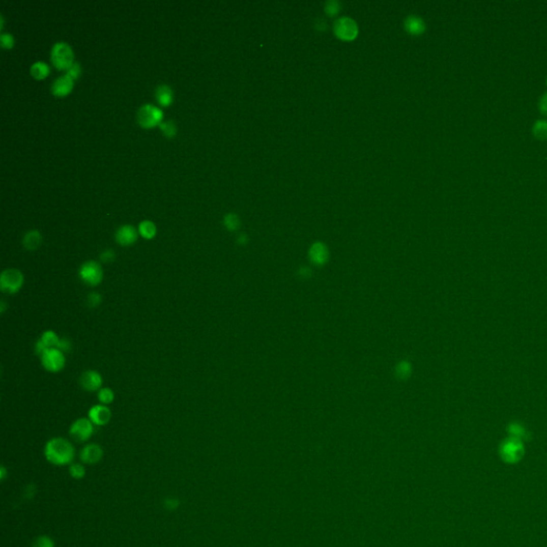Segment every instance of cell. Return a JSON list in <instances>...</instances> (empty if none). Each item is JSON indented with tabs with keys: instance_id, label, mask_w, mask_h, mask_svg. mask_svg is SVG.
<instances>
[{
	"instance_id": "obj_1",
	"label": "cell",
	"mask_w": 547,
	"mask_h": 547,
	"mask_svg": "<svg viewBox=\"0 0 547 547\" xmlns=\"http://www.w3.org/2000/svg\"><path fill=\"white\" fill-rule=\"evenodd\" d=\"M44 454L49 463L57 466H64L73 462L75 449L68 439L55 437L51 438L45 445Z\"/></svg>"
},
{
	"instance_id": "obj_2",
	"label": "cell",
	"mask_w": 547,
	"mask_h": 547,
	"mask_svg": "<svg viewBox=\"0 0 547 547\" xmlns=\"http://www.w3.org/2000/svg\"><path fill=\"white\" fill-rule=\"evenodd\" d=\"M51 61L57 69L68 70L74 62V53L66 42H57L51 48Z\"/></svg>"
},
{
	"instance_id": "obj_3",
	"label": "cell",
	"mask_w": 547,
	"mask_h": 547,
	"mask_svg": "<svg viewBox=\"0 0 547 547\" xmlns=\"http://www.w3.org/2000/svg\"><path fill=\"white\" fill-rule=\"evenodd\" d=\"M24 284V275L19 270L8 269L0 276V290L6 294H15Z\"/></svg>"
},
{
	"instance_id": "obj_4",
	"label": "cell",
	"mask_w": 547,
	"mask_h": 547,
	"mask_svg": "<svg viewBox=\"0 0 547 547\" xmlns=\"http://www.w3.org/2000/svg\"><path fill=\"white\" fill-rule=\"evenodd\" d=\"M79 277L82 282L89 286L99 285L104 277L101 264L92 260L84 262L79 269Z\"/></svg>"
},
{
	"instance_id": "obj_5",
	"label": "cell",
	"mask_w": 547,
	"mask_h": 547,
	"mask_svg": "<svg viewBox=\"0 0 547 547\" xmlns=\"http://www.w3.org/2000/svg\"><path fill=\"white\" fill-rule=\"evenodd\" d=\"M163 117V111L160 110L158 107L151 104L142 105L137 111L138 123L146 128L159 124L162 122Z\"/></svg>"
},
{
	"instance_id": "obj_6",
	"label": "cell",
	"mask_w": 547,
	"mask_h": 547,
	"mask_svg": "<svg viewBox=\"0 0 547 547\" xmlns=\"http://www.w3.org/2000/svg\"><path fill=\"white\" fill-rule=\"evenodd\" d=\"M500 454L508 463H516L523 457L524 446L521 439L510 437L502 443L500 447Z\"/></svg>"
},
{
	"instance_id": "obj_7",
	"label": "cell",
	"mask_w": 547,
	"mask_h": 547,
	"mask_svg": "<svg viewBox=\"0 0 547 547\" xmlns=\"http://www.w3.org/2000/svg\"><path fill=\"white\" fill-rule=\"evenodd\" d=\"M93 425L89 418H79L72 423L69 431L70 436L77 443L87 442L94 432Z\"/></svg>"
},
{
	"instance_id": "obj_8",
	"label": "cell",
	"mask_w": 547,
	"mask_h": 547,
	"mask_svg": "<svg viewBox=\"0 0 547 547\" xmlns=\"http://www.w3.org/2000/svg\"><path fill=\"white\" fill-rule=\"evenodd\" d=\"M41 362L42 366L47 371L57 373L60 372L64 368V366H66V357H64L63 353L60 350H58L57 348H52L44 352V354L41 356Z\"/></svg>"
},
{
	"instance_id": "obj_9",
	"label": "cell",
	"mask_w": 547,
	"mask_h": 547,
	"mask_svg": "<svg viewBox=\"0 0 547 547\" xmlns=\"http://www.w3.org/2000/svg\"><path fill=\"white\" fill-rule=\"evenodd\" d=\"M335 34L343 41H352L358 35L357 24L350 17L339 18L335 24Z\"/></svg>"
},
{
	"instance_id": "obj_10",
	"label": "cell",
	"mask_w": 547,
	"mask_h": 547,
	"mask_svg": "<svg viewBox=\"0 0 547 547\" xmlns=\"http://www.w3.org/2000/svg\"><path fill=\"white\" fill-rule=\"evenodd\" d=\"M79 383L84 390L93 392L99 389H102L103 378L98 371L88 370V371H84L81 374Z\"/></svg>"
},
{
	"instance_id": "obj_11",
	"label": "cell",
	"mask_w": 547,
	"mask_h": 547,
	"mask_svg": "<svg viewBox=\"0 0 547 547\" xmlns=\"http://www.w3.org/2000/svg\"><path fill=\"white\" fill-rule=\"evenodd\" d=\"M103 448L98 444H89L80 451V459L85 464H96L103 458Z\"/></svg>"
},
{
	"instance_id": "obj_12",
	"label": "cell",
	"mask_w": 547,
	"mask_h": 547,
	"mask_svg": "<svg viewBox=\"0 0 547 547\" xmlns=\"http://www.w3.org/2000/svg\"><path fill=\"white\" fill-rule=\"evenodd\" d=\"M89 419L94 425H105L111 419V411L103 404L94 405L89 411Z\"/></svg>"
},
{
	"instance_id": "obj_13",
	"label": "cell",
	"mask_w": 547,
	"mask_h": 547,
	"mask_svg": "<svg viewBox=\"0 0 547 547\" xmlns=\"http://www.w3.org/2000/svg\"><path fill=\"white\" fill-rule=\"evenodd\" d=\"M138 239V232L131 224H124L116 232V241L121 246H131Z\"/></svg>"
},
{
	"instance_id": "obj_14",
	"label": "cell",
	"mask_w": 547,
	"mask_h": 547,
	"mask_svg": "<svg viewBox=\"0 0 547 547\" xmlns=\"http://www.w3.org/2000/svg\"><path fill=\"white\" fill-rule=\"evenodd\" d=\"M73 80L67 74L61 75L52 82L51 92L56 96L67 95L73 88Z\"/></svg>"
},
{
	"instance_id": "obj_15",
	"label": "cell",
	"mask_w": 547,
	"mask_h": 547,
	"mask_svg": "<svg viewBox=\"0 0 547 547\" xmlns=\"http://www.w3.org/2000/svg\"><path fill=\"white\" fill-rule=\"evenodd\" d=\"M405 30L412 36H420L425 31V23L421 17L411 15L405 20Z\"/></svg>"
},
{
	"instance_id": "obj_16",
	"label": "cell",
	"mask_w": 547,
	"mask_h": 547,
	"mask_svg": "<svg viewBox=\"0 0 547 547\" xmlns=\"http://www.w3.org/2000/svg\"><path fill=\"white\" fill-rule=\"evenodd\" d=\"M155 99L163 106H168L174 100V92L169 85L159 84L155 90Z\"/></svg>"
},
{
	"instance_id": "obj_17",
	"label": "cell",
	"mask_w": 547,
	"mask_h": 547,
	"mask_svg": "<svg viewBox=\"0 0 547 547\" xmlns=\"http://www.w3.org/2000/svg\"><path fill=\"white\" fill-rule=\"evenodd\" d=\"M42 243V235L37 230H30L28 231L23 239V245L24 247L28 250H35L37 249Z\"/></svg>"
},
{
	"instance_id": "obj_18",
	"label": "cell",
	"mask_w": 547,
	"mask_h": 547,
	"mask_svg": "<svg viewBox=\"0 0 547 547\" xmlns=\"http://www.w3.org/2000/svg\"><path fill=\"white\" fill-rule=\"evenodd\" d=\"M138 232L146 240H151L156 235V226L151 220H143L139 223Z\"/></svg>"
},
{
	"instance_id": "obj_19",
	"label": "cell",
	"mask_w": 547,
	"mask_h": 547,
	"mask_svg": "<svg viewBox=\"0 0 547 547\" xmlns=\"http://www.w3.org/2000/svg\"><path fill=\"white\" fill-rule=\"evenodd\" d=\"M30 72H31L32 76L38 78V79L45 78L48 75V73H49V67L47 66L45 62L37 61L31 66Z\"/></svg>"
},
{
	"instance_id": "obj_20",
	"label": "cell",
	"mask_w": 547,
	"mask_h": 547,
	"mask_svg": "<svg viewBox=\"0 0 547 547\" xmlns=\"http://www.w3.org/2000/svg\"><path fill=\"white\" fill-rule=\"evenodd\" d=\"M311 259L315 263L324 262L327 258V250L323 244H314L311 248Z\"/></svg>"
},
{
	"instance_id": "obj_21",
	"label": "cell",
	"mask_w": 547,
	"mask_h": 547,
	"mask_svg": "<svg viewBox=\"0 0 547 547\" xmlns=\"http://www.w3.org/2000/svg\"><path fill=\"white\" fill-rule=\"evenodd\" d=\"M41 341L44 343L47 349H52V348H57L60 338L57 336L56 332H53L52 330H46L44 334L42 335Z\"/></svg>"
},
{
	"instance_id": "obj_22",
	"label": "cell",
	"mask_w": 547,
	"mask_h": 547,
	"mask_svg": "<svg viewBox=\"0 0 547 547\" xmlns=\"http://www.w3.org/2000/svg\"><path fill=\"white\" fill-rule=\"evenodd\" d=\"M532 133L538 139H541V140L547 139V121L538 120L532 127Z\"/></svg>"
},
{
	"instance_id": "obj_23",
	"label": "cell",
	"mask_w": 547,
	"mask_h": 547,
	"mask_svg": "<svg viewBox=\"0 0 547 547\" xmlns=\"http://www.w3.org/2000/svg\"><path fill=\"white\" fill-rule=\"evenodd\" d=\"M508 431H509V433L511 434L512 437L519 438V439H521V441H522V438H527L528 437L526 428H525L520 423H511L509 425V427H508Z\"/></svg>"
},
{
	"instance_id": "obj_24",
	"label": "cell",
	"mask_w": 547,
	"mask_h": 547,
	"mask_svg": "<svg viewBox=\"0 0 547 547\" xmlns=\"http://www.w3.org/2000/svg\"><path fill=\"white\" fill-rule=\"evenodd\" d=\"M223 223L228 230L234 231L240 227V219L234 213H229L226 216H224Z\"/></svg>"
},
{
	"instance_id": "obj_25",
	"label": "cell",
	"mask_w": 547,
	"mask_h": 547,
	"mask_svg": "<svg viewBox=\"0 0 547 547\" xmlns=\"http://www.w3.org/2000/svg\"><path fill=\"white\" fill-rule=\"evenodd\" d=\"M159 127H160V130H162V132L164 133V135L166 137H168V138H172L177 133V126H176V123L172 120L160 122Z\"/></svg>"
},
{
	"instance_id": "obj_26",
	"label": "cell",
	"mask_w": 547,
	"mask_h": 547,
	"mask_svg": "<svg viewBox=\"0 0 547 547\" xmlns=\"http://www.w3.org/2000/svg\"><path fill=\"white\" fill-rule=\"evenodd\" d=\"M98 398H99V401L103 404V405H107V404H110L113 399H114V393L113 391L110 389V388H102L100 389L99 391V394H98Z\"/></svg>"
},
{
	"instance_id": "obj_27",
	"label": "cell",
	"mask_w": 547,
	"mask_h": 547,
	"mask_svg": "<svg viewBox=\"0 0 547 547\" xmlns=\"http://www.w3.org/2000/svg\"><path fill=\"white\" fill-rule=\"evenodd\" d=\"M69 473H70L71 477H73L74 479L80 480L85 476V468H84V466L82 464L73 463V464H71V466L69 468Z\"/></svg>"
},
{
	"instance_id": "obj_28",
	"label": "cell",
	"mask_w": 547,
	"mask_h": 547,
	"mask_svg": "<svg viewBox=\"0 0 547 547\" xmlns=\"http://www.w3.org/2000/svg\"><path fill=\"white\" fill-rule=\"evenodd\" d=\"M32 547H55V542L47 535H40L35 539Z\"/></svg>"
},
{
	"instance_id": "obj_29",
	"label": "cell",
	"mask_w": 547,
	"mask_h": 547,
	"mask_svg": "<svg viewBox=\"0 0 547 547\" xmlns=\"http://www.w3.org/2000/svg\"><path fill=\"white\" fill-rule=\"evenodd\" d=\"M340 9H341L340 3L335 2V0H330V2L326 3L325 12L328 16L332 17V16H336L340 12Z\"/></svg>"
},
{
	"instance_id": "obj_30",
	"label": "cell",
	"mask_w": 547,
	"mask_h": 547,
	"mask_svg": "<svg viewBox=\"0 0 547 547\" xmlns=\"http://www.w3.org/2000/svg\"><path fill=\"white\" fill-rule=\"evenodd\" d=\"M102 303V296L100 293L98 292H92L88 295L87 297V304L89 307L91 308H95L100 306V304Z\"/></svg>"
},
{
	"instance_id": "obj_31",
	"label": "cell",
	"mask_w": 547,
	"mask_h": 547,
	"mask_svg": "<svg viewBox=\"0 0 547 547\" xmlns=\"http://www.w3.org/2000/svg\"><path fill=\"white\" fill-rule=\"evenodd\" d=\"M81 73V68H80V64L78 62H73L72 66L67 70V75H69V76L72 78V79H76L79 77V75Z\"/></svg>"
},
{
	"instance_id": "obj_32",
	"label": "cell",
	"mask_w": 547,
	"mask_h": 547,
	"mask_svg": "<svg viewBox=\"0 0 547 547\" xmlns=\"http://www.w3.org/2000/svg\"><path fill=\"white\" fill-rule=\"evenodd\" d=\"M0 41H2V46L5 48H11L14 44V38L12 37V35L7 34V32H4L2 35Z\"/></svg>"
},
{
	"instance_id": "obj_33",
	"label": "cell",
	"mask_w": 547,
	"mask_h": 547,
	"mask_svg": "<svg viewBox=\"0 0 547 547\" xmlns=\"http://www.w3.org/2000/svg\"><path fill=\"white\" fill-rule=\"evenodd\" d=\"M116 259V254L113 252V250L111 249H107L105 251H103L100 255V260L104 263H110L112 262L113 260Z\"/></svg>"
},
{
	"instance_id": "obj_34",
	"label": "cell",
	"mask_w": 547,
	"mask_h": 547,
	"mask_svg": "<svg viewBox=\"0 0 547 547\" xmlns=\"http://www.w3.org/2000/svg\"><path fill=\"white\" fill-rule=\"evenodd\" d=\"M57 349L60 350L62 353L64 352H71L72 350V342L68 339V338H61L58 346H57Z\"/></svg>"
},
{
	"instance_id": "obj_35",
	"label": "cell",
	"mask_w": 547,
	"mask_h": 547,
	"mask_svg": "<svg viewBox=\"0 0 547 547\" xmlns=\"http://www.w3.org/2000/svg\"><path fill=\"white\" fill-rule=\"evenodd\" d=\"M539 106H540V110L542 111V113L547 114V92L542 95Z\"/></svg>"
},
{
	"instance_id": "obj_36",
	"label": "cell",
	"mask_w": 547,
	"mask_h": 547,
	"mask_svg": "<svg viewBox=\"0 0 547 547\" xmlns=\"http://www.w3.org/2000/svg\"><path fill=\"white\" fill-rule=\"evenodd\" d=\"M6 475H7V470L4 466H2V468H0V478H2V480H5Z\"/></svg>"
},
{
	"instance_id": "obj_37",
	"label": "cell",
	"mask_w": 547,
	"mask_h": 547,
	"mask_svg": "<svg viewBox=\"0 0 547 547\" xmlns=\"http://www.w3.org/2000/svg\"><path fill=\"white\" fill-rule=\"evenodd\" d=\"M5 304H6V303L4 302V300H2V304H0V305H2V312H5V308H6V305H5Z\"/></svg>"
},
{
	"instance_id": "obj_38",
	"label": "cell",
	"mask_w": 547,
	"mask_h": 547,
	"mask_svg": "<svg viewBox=\"0 0 547 547\" xmlns=\"http://www.w3.org/2000/svg\"><path fill=\"white\" fill-rule=\"evenodd\" d=\"M546 83H547V78H546Z\"/></svg>"
}]
</instances>
